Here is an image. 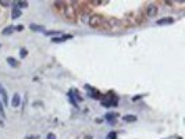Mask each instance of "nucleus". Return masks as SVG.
<instances>
[{"label":"nucleus","instance_id":"1","mask_svg":"<svg viewBox=\"0 0 185 139\" xmlns=\"http://www.w3.org/2000/svg\"><path fill=\"white\" fill-rule=\"evenodd\" d=\"M102 28L106 29V31H117V29L122 28V24H121V21L117 20V18H109V20H104Z\"/></svg>","mask_w":185,"mask_h":139},{"label":"nucleus","instance_id":"2","mask_svg":"<svg viewBox=\"0 0 185 139\" xmlns=\"http://www.w3.org/2000/svg\"><path fill=\"white\" fill-rule=\"evenodd\" d=\"M64 17L67 20H70V21H75L77 18V9L74 7V4H73V1H70V3H65V7L64 10Z\"/></svg>","mask_w":185,"mask_h":139},{"label":"nucleus","instance_id":"3","mask_svg":"<svg viewBox=\"0 0 185 139\" xmlns=\"http://www.w3.org/2000/svg\"><path fill=\"white\" fill-rule=\"evenodd\" d=\"M104 20H106V18H104L103 15H100V14H92V15L89 17L88 25H89L91 28H102Z\"/></svg>","mask_w":185,"mask_h":139},{"label":"nucleus","instance_id":"4","mask_svg":"<svg viewBox=\"0 0 185 139\" xmlns=\"http://www.w3.org/2000/svg\"><path fill=\"white\" fill-rule=\"evenodd\" d=\"M157 13H159V7H157L156 3H149V4L146 6V9H145V14H146L148 18H153V17H156Z\"/></svg>","mask_w":185,"mask_h":139},{"label":"nucleus","instance_id":"5","mask_svg":"<svg viewBox=\"0 0 185 139\" xmlns=\"http://www.w3.org/2000/svg\"><path fill=\"white\" fill-rule=\"evenodd\" d=\"M0 100H1V103L3 104H7V102H9V96H7V90L4 89V86L0 84Z\"/></svg>","mask_w":185,"mask_h":139},{"label":"nucleus","instance_id":"6","mask_svg":"<svg viewBox=\"0 0 185 139\" xmlns=\"http://www.w3.org/2000/svg\"><path fill=\"white\" fill-rule=\"evenodd\" d=\"M156 24L157 25H171V24H174V18L173 17H163V18L157 20Z\"/></svg>","mask_w":185,"mask_h":139},{"label":"nucleus","instance_id":"7","mask_svg":"<svg viewBox=\"0 0 185 139\" xmlns=\"http://www.w3.org/2000/svg\"><path fill=\"white\" fill-rule=\"evenodd\" d=\"M20 104H21V96L18 93H14V96L11 99V106L14 107V108H17Z\"/></svg>","mask_w":185,"mask_h":139},{"label":"nucleus","instance_id":"8","mask_svg":"<svg viewBox=\"0 0 185 139\" xmlns=\"http://www.w3.org/2000/svg\"><path fill=\"white\" fill-rule=\"evenodd\" d=\"M118 117V114H116V113H107L106 116H104V118L109 121V124H116V118Z\"/></svg>","mask_w":185,"mask_h":139},{"label":"nucleus","instance_id":"9","mask_svg":"<svg viewBox=\"0 0 185 139\" xmlns=\"http://www.w3.org/2000/svg\"><path fill=\"white\" fill-rule=\"evenodd\" d=\"M29 29H31V31H35V32H45L43 25H36V24H31V25H29Z\"/></svg>","mask_w":185,"mask_h":139},{"label":"nucleus","instance_id":"10","mask_svg":"<svg viewBox=\"0 0 185 139\" xmlns=\"http://www.w3.org/2000/svg\"><path fill=\"white\" fill-rule=\"evenodd\" d=\"M13 6H14V9H27L28 7V3L27 1H14V3H11Z\"/></svg>","mask_w":185,"mask_h":139},{"label":"nucleus","instance_id":"11","mask_svg":"<svg viewBox=\"0 0 185 139\" xmlns=\"http://www.w3.org/2000/svg\"><path fill=\"white\" fill-rule=\"evenodd\" d=\"M21 10H20V9H13V10H11V18H13V20H17V18H20V17H21Z\"/></svg>","mask_w":185,"mask_h":139},{"label":"nucleus","instance_id":"12","mask_svg":"<svg viewBox=\"0 0 185 139\" xmlns=\"http://www.w3.org/2000/svg\"><path fill=\"white\" fill-rule=\"evenodd\" d=\"M122 121H125V122H135V121H136V116H134V114H127V116L122 117Z\"/></svg>","mask_w":185,"mask_h":139},{"label":"nucleus","instance_id":"13","mask_svg":"<svg viewBox=\"0 0 185 139\" xmlns=\"http://www.w3.org/2000/svg\"><path fill=\"white\" fill-rule=\"evenodd\" d=\"M7 63L13 67V68H17L18 65H20V63H18V60H15L14 57H7Z\"/></svg>","mask_w":185,"mask_h":139},{"label":"nucleus","instance_id":"14","mask_svg":"<svg viewBox=\"0 0 185 139\" xmlns=\"http://www.w3.org/2000/svg\"><path fill=\"white\" fill-rule=\"evenodd\" d=\"M71 36L70 35H65V36H60V38H52V42L53 43H61V42H64L65 39H70Z\"/></svg>","mask_w":185,"mask_h":139},{"label":"nucleus","instance_id":"15","mask_svg":"<svg viewBox=\"0 0 185 139\" xmlns=\"http://www.w3.org/2000/svg\"><path fill=\"white\" fill-rule=\"evenodd\" d=\"M14 31H15V29H14V27H6V28H4V29H3V35H4V36H6V35H11V33L14 32Z\"/></svg>","mask_w":185,"mask_h":139},{"label":"nucleus","instance_id":"16","mask_svg":"<svg viewBox=\"0 0 185 139\" xmlns=\"http://www.w3.org/2000/svg\"><path fill=\"white\" fill-rule=\"evenodd\" d=\"M89 17L91 15H88V11H82V14H81V21L85 22V24H88V21H89Z\"/></svg>","mask_w":185,"mask_h":139},{"label":"nucleus","instance_id":"17","mask_svg":"<svg viewBox=\"0 0 185 139\" xmlns=\"http://www.w3.org/2000/svg\"><path fill=\"white\" fill-rule=\"evenodd\" d=\"M60 31H45V35L47 36H56V35H60Z\"/></svg>","mask_w":185,"mask_h":139},{"label":"nucleus","instance_id":"18","mask_svg":"<svg viewBox=\"0 0 185 139\" xmlns=\"http://www.w3.org/2000/svg\"><path fill=\"white\" fill-rule=\"evenodd\" d=\"M0 117L3 118H6V111H4V107H3V103H1V100H0Z\"/></svg>","mask_w":185,"mask_h":139},{"label":"nucleus","instance_id":"19","mask_svg":"<svg viewBox=\"0 0 185 139\" xmlns=\"http://www.w3.org/2000/svg\"><path fill=\"white\" fill-rule=\"evenodd\" d=\"M20 56H21L22 59H25V57L28 56V52H27V49H21V50H20Z\"/></svg>","mask_w":185,"mask_h":139},{"label":"nucleus","instance_id":"20","mask_svg":"<svg viewBox=\"0 0 185 139\" xmlns=\"http://www.w3.org/2000/svg\"><path fill=\"white\" fill-rule=\"evenodd\" d=\"M10 4V1H0V6H3V7H9Z\"/></svg>","mask_w":185,"mask_h":139},{"label":"nucleus","instance_id":"21","mask_svg":"<svg viewBox=\"0 0 185 139\" xmlns=\"http://www.w3.org/2000/svg\"><path fill=\"white\" fill-rule=\"evenodd\" d=\"M107 139H116V132H110L107 135Z\"/></svg>","mask_w":185,"mask_h":139},{"label":"nucleus","instance_id":"22","mask_svg":"<svg viewBox=\"0 0 185 139\" xmlns=\"http://www.w3.org/2000/svg\"><path fill=\"white\" fill-rule=\"evenodd\" d=\"M46 139H56V135L53 134V132H50V134H47V136H46Z\"/></svg>","mask_w":185,"mask_h":139},{"label":"nucleus","instance_id":"23","mask_svg":"<svg viewBox=\"0 0 185 139\" xmlns=\"http://www.w3.org/2000/svg\"><path fill=\"white\" fill-rule=\"evenodd\" d=\"M14 29H15V31H22L24 27H22V25H17V27H14Z\"/></svg>","mask_w":185,"mask_h":139},{"label":"nucleus","instance_id":"24","mask_svg":"<svg viewBox=\"0 0 185 139\" xmlns=\"http://www.w3.org/2000/svg\"><path fill=\"white\" fill-rule=\"evenodd\" d=\"M141 97L142 96H139V95H138V96H134V97H132V100H134V102H136V100H139Z\"/></svg>","mask_w":185,"mask_h":139},{"label":"nucleus","instance_id":"25","mask_svg":"<svg viewBox=\"0 0 185 139\" xmlns=\"http://www.w3.org/2000/svg\"><path fill=\"white\" fill-rule=\"evenodd\" d=\"M25 139H38V136H27Z\"/></svg>","mask_w":185,"mask_h":139},{"label":"nucleus","instance_id":"26","mask_svg":"<svg viewBox=\"0 0 185 139\" xmlns=\"http://www.w3.org/2000/svg\"><path fill=\"white\" fill-rule=\"evenodd\" d=\"M177 139H182V138H181V136H178V138H177Z\"/></svg>","mask_w":185,"mask_h":139}]
</instances>
